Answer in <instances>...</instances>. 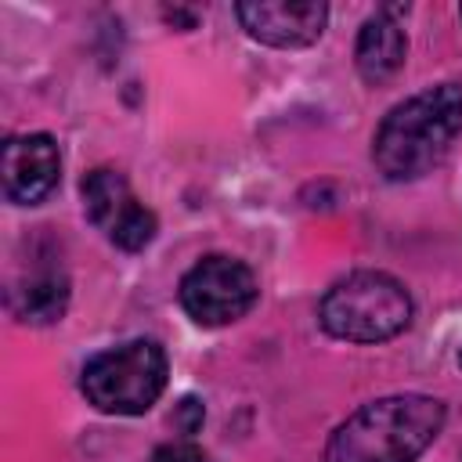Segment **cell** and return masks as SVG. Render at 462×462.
Masks as SVG:
<instances>
[{
  "label": "cell",
  "mask_w": 462,
  "mask_h": 462,
  "mask_svg": "<svg viewBox=\"0 0 462 462\" xmlns=\"http://www.w3.org/2000/svg\"><path fill=\"white\" fill-rule=\"evenodd\" d=\"M444 401L426 393H393L346 415L321 462H415L444 430Z\"/></svg>",
  "instance_id": "6da1fadb"
},
{
  "label": "cell",
  "mask_w": 462,
  "mask_h": 462,
  "mask_svg": "<svg viewBox=\"0 0 462 462\" xmlns=\"http://www.w3.org/2000/svg\"><path fill=\"white\" fill-rule=\"evenodd\" d=\"M462 130V87H430L397 108L375 130L372 159L386 180H415L430 173Z\"/></svg>",
  "instance_id": "7a4b0ae2"
},
{
  "label": "cell",
  "mask_w": 462,
  "mask_h": 462,
  "mask_svg": "<svg viewBox=\"0 0 462 462\" xmlns=\"http://www.w3.org/2000/svg\"><path fill=\"white\" fill-rule=\"evenodd\" d=\"M318 321L336 339L383 343L408 328L411 296L386 271H354L321 296Z\"/></svg>",
  "instance_id": "3957f363"
},
{
  "label": "cell",
  "mask_w": 462,
  "mask_h": 462,
  "mask_svg": "<svg viewBox=\"0 0 462 462\" xmlns=\"http://www.w3.org/2000/svg\"><path fill=\"white\" fill-rule=\"evenodd\" d=\"M166 350L155 339H130L83 365V397L108 415H144L166 390Z\"/></svg>",
  "instance_id": "277c9868"
},
{
  "label": "cell",
  "mask_w": 462,
  "mask_h": 462,
  "mask_svg": "<svg viewBox=\"0 0 462 462\" xmlns=\"http://www.w3.org/2000/svg\"><path fill=\"white\" fill-rule=\"evenodd\" d=\"M256 292H260V285H256L253 267L235 256H224V253H213V256H202L199 263H191L177 289L188 318L206 328L231 325V321L245 318L256 303Z\"/></svg>",
  "instance_id": "5b68a950"
},
{
  "label": "cell",
  "mask_w": 462,
  "mask_h": 462,
  "mask_svg": "<svg viewBox=\"0 0 462 462\" xmlns=\"http://www.w3.org/2000/svg\"><path fill=\"white\" fill-rule=\"evenodd\" d=\"M83 206L87 217L94 220L97 231H105V238L126 253L144 249L155 238V213L134 195V188L126 184V177L119 170L97 166L83 177Z\"/></svg>",
  "instance_id": "8992f818"
},
{
  "label": "cell",
  "mask_w": 462,
  "mask_h": 462,
  "mask_svg": "<svg viewBox=\"0 0 462 462\" xmlns=\"http://www.w3.org/2000/svg\"><path fill=\"white\" fill-rule=\"evenodd\" d=\"M242 29L267 47H310L328 22L321 0H249L235 4Z\"/></svg>",
  "instance_id": "52a82bcc"
},
{
  "label": "cell",
  "mask_w": 462,
  "mask_h": 462,
  "mask_svg": "<svg viewBox=\"0 0 462 462\" xmlns=\"http://www.w3.org/2000/svg\"><path fill=\"white\" fill-rule=\"evenodd\" d=\"M0 177L4 195L18 206L43 202L61 177V152L51 134H22L4 144L0 155Z\"/></svg>",
  "instance_id": "ba28073f"
},
{
  "label": "cell",
  "mask_w": 462,
  "mask_h": 462,
  "mask_svg": "<svg viewBox=\"0 0 462 462\" xmlns=\"http://www.w3.org/2000/svg\"><path fill=\"white\" fill-rule=\"evenodd\" d=\"M401 7H383L375 11L361 32H357V47H354V65L361 72L365 83L379 87L386 83L390 76H397V69L404 65V54H408V40L401 32V25L393 22Z\"/></svg>",
  "instance_id": "9c48e42d"
},
{
  "label": "cell",
  "mask_w": 462,
  "mask_h": 462,
  "mask_svg": "<svg viewBox=\"0 0 462 462\" xmlns=\"http://www.w3.org/2000/svg\"><path fill=\"white\" fill-rule=\"evenodd\" d=\"M7 303H11V314H14L18 321L51 325V321H58V318L65 314V307H69V278H65V271H58V267L36 271V274L22 278V282L11 289Z\"/></svg>",
  "instance_id": "30bf717a"
},
{
  "label": "cell",
  "mask_w": 462,
  "mask_h": 462,
  "mask_svg": "<svg viewBox=\"0 0 462 462\" xmlns=\"http://www.w3.org/2000/svg\"><path fill=\"white\" fill-rule=\"evenodd\" d=\"M152 462H209V458H206L202 448H195L191 440H170V444L155 448Z\"/></svg>",
  "instance_id": "8fae6325"
},
{
  "label": "cell",
  "mask_w": 462,
  "mask_h": 462,
  "mask_svg": "<svg viewBox=\"0 0 462 462\" xmlns=\"http://www.w3.org/2000/svg\"><path fill=\"white\" fill-rule=\"evenodd\" d=\"M173 422H177V430H180V433H195V430L202 426V404H199L195 397H184V401L177 404Z\"/></svg>",
  "instance_id": "7c38bea8"
},
{
  "label": "cell",
  "mask_w": 462,
  "mask_h": 462,
  "mask_svg": "<svg viewBox=\"0 0 462 462\" xmlns=\"http://www.w3.org/2000/svg\"><path fill=\"white\" fill-rule=\"evenodd\" d=\"M458 365H462V350H458Z\"/></svg>",
  "instance_id": "4fadbf2b"
}]
</instances>
